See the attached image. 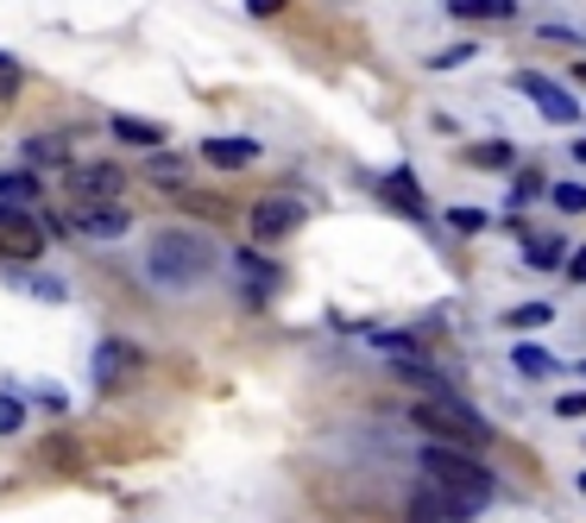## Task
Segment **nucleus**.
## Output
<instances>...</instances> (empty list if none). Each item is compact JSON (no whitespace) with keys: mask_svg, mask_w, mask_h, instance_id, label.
<instances>
[{"mask_svg":"<svg viewBox=\"0 0 586 523\" xmlns=\"http://www.w3.org/2000/svg\"><path fill=\"white\" fill-rule=\"evenodd\" d=\"M20 423H26V403L13 398V391H0V435H13Z\"/></svg>","mask_w":586,"mask_h":523,"instance_id":"4be33fe9","label":"nucleus"},{"mask_svg":"<svg viewBox=\"0 0 586 523\" xmlns=\"http://www.w3.org/2000/svg\"><path fill=\"white\" fill-rule=\"evenodd\" d=\"M567 277H574V284H586V247L567 252Z\"/></svg>","mask_w":586,"mask_h":523,"instance_id":"c85d7f7f","label":"nucleus"},{"mask_svg":"<svg viewBox=\"0 0 586 523\" xmlns=\"http://www.w3.org/2000/svg\"><path fill=\"white\" fill-rule=\"evenodd\" d=\"M215 265H221V252L196 227H164V234L146 240V277L158 291H196Z\"/></svg>","mask_w":586,"mask_h":523,"instance_id":"f257e3e1","label":"nucleus"},{"mask_svg":"<svg viewBox=\"0 0 586 523\" xmlns=\"http://www.w3.org/2000/svg\"><path fill=\"white\" fill-rule=\"evenodd\" d=\"M297 227H303V202H297V196H265V202L253 208V240H258V247L290 240Z\"/></svg>","mask_w":586,"mask_h":523,"instance_id":"423d86ee","label":"nucleus"},{"mask_svg":"<svg viewBox=\"0 0 586 523\" xmlns=\"http://www.w3.org/2000/svg\"><path fill=\"white\" fill-rule=\"evenodd\" d=\"M284 0H246V13H258V20H265V13H278Z\"/></svg>","mask_w":586,"mask_h":523,"instance_id":"2f4dec72","label":"nucleus"},{"mask_svg":"<svg viewBox=\"0 0 586 523\" xmlns=\"http://www.w3.org/2000/svg\"><path fill=\"white\" fill-rule=\"evenodd\" d=\"M555 417H586V391H567V398H555Z\"/></svg>","mask_w":586,"mask_h":523,"instance_id":"a878e982","label":"nucleus"},{"mask_svg":"<svg viewBox=\"0 0 586 523\" xmlns=\"http://www.w3.org/2000/svg\"><path fill=\"white\" fill-rule=\"evenodd\" d=\"M530 196H549V190H542V177H524V183L510 190V202H530Z\"/></svg>","mask_w":586,"mask_h":523,"instance_id":"cd10ccee","label":"nucleus"},{"mask_svg":"<svg viewBox=\"0 0 586 523\" xmlns=\"http://www.w3.org/2000/svg\"><path fill=\"white\" fill-rule=\"evenodd\" d=\"M32 196H38V177H32V171H7V177H0V202H7V208H26Z\"/></svg>","mask_w":586,"mask_h":523,"instance_id":"f3484780","label":"nucleus"},{"mask_svg":"<svg viewBox=\"0 0 586 523\" xmlns=\"http://www.w3.org/2000/svg\"><path fill=\"white\" fill-rule=\"evenodd\" d=\"M467 57H473V45H455V50H441V57H435V70H448V64H467Z\"/></svg>","mask_w":586,"mask_h":523,"instance_id":"c756f323","label":"nucleus"},{"mask_svg":"<svg viewBox=\"0 0 586 523\" xmlns=\"http://www.w3.org/2000/svg\"><path fill=\"white\" fill-rule=\"evenodd\" d=\"M517 89L536 101V114H542V121H555V126H574V121H581V101L567 95L561 82H549V76L524 70V76H517Z\"/></svg>","mask_w":586,"mask_h":523,"instance_id":"39448f33","label":"nucleus"},{"mask_svg":"<svg viewBox=\"0 0 586 523\" xmlns=\"http://www.w3.org/2000/svg\"><path fill=\"white\" fill-rule=\"evenodd\" d=\"M448 227H455V234H480L485 215H480V208H448Z\"/></svg>","mask_w":586,"mask_h":523,"instance_id":"b1692460","label":"nucleus"},{"mask_svg":"<svg viewBox=\"0 0 586 523\" xmlns=\"http://www.w3.org/2000/svg\"><path fill=\"white\" fill-rule=\"evenodd\" d=\"M13 82H20V70H13V57H0V95H13Z\"/></svg>","mask_w":586,"mask_h":523,"instance_id":"7c9ffc66","label":"nucleus"},{"mask_svg":"<svg viewBox=\"0 0 586 523\" xmlns=\"http://www.w3.org/2000/svg\"><path fill=\"white\" fill-rule=\"evenodd\" d=\"M410 423L423 429V435H435L441 448H485V442H492V423H485L473 403H460L448 385H441L435 398L416 403V410H410Z\"/></svg>","mask_w":586,"mask_h":523,"instance_id":"f03ea898","label":"nucleus"},{"mask_svg":"<svg viewBox=\"0 0 586 523\" xmlns=\"http://www.w3.org/2000/svg\"><path fill=\"white\" fill-rule=\"evenodd\" d=\"M510 366H517L524 378H549L555 373V353L536 348V341H517V348H510Z\"/></svg>","mask_w":586,"mask_h":523,"instance_id":"4468645a","label":"nucleus"},{"mask_svg":"<svg viewBox=\"0 0 586 523\" xmlns=\"http://www.w3.org/2000/svg\"><path fill=\"white\" fill-rule=\"evenodd\" d=\"M574 158H586V139H581V146H574Z\"/></svg>","mask_w":586,"mask_h":523,"instance_id":"473e14b6","label":"nucleus"},{"mask_svg":"<svg viewBox=\"0 0 586 523\" xmlns=\"http://www.w3.org/2000/svg\"><path fill=\"white\" fill-rule=\"evenodd\" d=\"M203 158L215 171H246L258 158V139H203Z\"/></svg>","mask_w":586,"mask_h":523,"instance_id":"9b49d317","label":"nucleus"},{"mask_svg":"<svg viewBox=\"0 0 586 523\" xmlns=\"http://www.w3.org/2000/svg\"><path fill=\"white\" fill-rule=\"evenodd\" d=\"M467 158H473V164H485V171H505V164H510V146H505V139H498V146H473Z\"/></svg>","mask_w":586,"mask_h":523,"instance_id":"412c9836","label":"nucleus"},{"mask_svg":"<svg viewBox=\"0 0 586 523\" xmlns=\"http://www.w3.org/2000/svg\"><path fill=\"white\" fill-rule=\"evenodd\" d=\"M384 196L404 202L410 215H429V202H423V190H416V177H410V171H391V177H384Z\"/></svg>","mask_w":586,"mask_h":523,"instance_id":"2eb2a0df","label":"nucleus"},{"mask_svg":"<svg viewBox=\"0 0 586 523\" xmlns=\"http://www.w3.org/2000/svg\"><path fill=\"white\" fill-rule=\"evenodd\" d=\"M555 322V303H517L505 309V328H549Z\"/></svg>","mask_w":586,"mask_h":523,"instance_id":"a211bd4d","label":"nucleus"},{"mask_svg":"<svg viewBox=\"0 0 586 523\" xmlns=\"http://www.w3.org/2000/svg\"><path fill=\"white\" fill-rule=\"evenodd\" d=\"M64 190H77V202H114L127 190V177L114 171V164H70V171H64Z\"/></svg>","mask_w":586,"mask_h":523,"instance_id":"0eeeda50","label":"nucleus"},{"mask_svg":"<svg viewBox=\"0 0 586 523\" xmlns=\"http://www.w3.org/2000/svg\"><path fill=\"white\" fill-rule=\"evenodd\" d=\"M549 202L561 215H586V183H549Z\"/></svg>","mask_w":586,"mask_h":523,"instance_id":"aec40b11","label":"nucleus"},{"mask_svg":"<svg viewBox=\"0 0 586 523\" xmlns=\"http://www.w3.org/2000/svg\"><path fill=\"white\" fill-rule=\"evenodd\" d=\"M107 133H114L120 146H139V151H152V146H164V139H171L158 121H139V114H114V121H107Z\"/></svg>","mask_w":586,"mask_h":523,"instance_id":"1a4fd4ad","label":"nucleus"},{"mask_svg":"<svg viewBox=\"0 0 586 523\" xmlns=\"http://www.w3.org/2000/svg\"><path fill=\"white\" fill-rule=\"evenodd\" d=\"M38 247H45V234H38V221H32L26 208L13 215V208L0 202V252H20V259H38Z\"/></svg>","mask_w":586,"mask_h":523,"instance_id":"6e6552de","label":"nucleus"},{"mask_svg":"<svg viewBox=\"0 0 586 523\" xmlns=\"http://www.w3.org/2000/svg\"><path fill=\"white\" fill-rule=\"evenodd\" d=\"M152 177H158V183H183L189 164H183V158H152Z\"/></svg>","mask_w":586,"mask_h":523,"instance_id":"393cba45","label":"nucleus"},{"mask_svg":"<svg viewBox=\"0 0 586 523\" xmlns=\"http://www.w3.org/2000/svg\"><path fill=\"white\" fill-rule=\"evenodd\" d=\"M455 7V20H510L517 13V0H448Z\"/></svg>","mask_w":586,"mask_h":523,"instance_id":"dca6fc26","label":"nucleus"},{"mask_svg":"<svg viewBox=\"0 0 586 523\" xmlns=\"http://www.w3.org/2000/svg\"><path fill=\"white\" fill-rule=\"evenodd\" d=\"M574 76H581V82H586V64H581V70H574Z\"/></svg>","mask_w":586,"mask_h":523,"instance_id":"72a5a7b5","label":"nucleus"},{"mask_svg":"<svg viewBox=\"0 0 586 523\" xmlns=\"http://www.w3.org/2000/svg\"><path fill=\"white\" fill-rule=\"evenodd\" d=\"M542 38H549V45H581V32H574V25H542Z\"/></svg>","mask_w":586,"mask_h":523,"instance_id":"bb28decb","label":"nucleus"},{"mask_svg":"<svg viewBox=\"0 0 586 523\" xmlns=\"http://www.w3.org/2000/svg\"><path fill=\"white\" fill-rule=\"evenodd\" d=\"M567 252H574V240H567V234H530L524 265H530V272H555V265H567Z\"/></svg>","mask_w":586,"mask_h":523,"instance_id":"9d476101","label":"nucleus"},{"mask_svg":"<svg viewBox=\"0 0 586 523\" xmlns=\"http://www.w3.org/2000/svg\"><path fill=\"white\" fill-rule=\"evenodd\" d=\"M423 479H429L435 492H448V499H473V504H485L492 492H498V479L485 474L473 454H467V448H441V442L423 448Z\"/></svg>","mask_w":586,"mask_h":523,"instance_id":"7ed1b4c3","label":"nucleus"},{"mask_svg":"<svg viewBox=\"0 0 586 523\" xmlns=\"http://www.w3.org/2000/svg\"><path fill=\"white\" fill-rule=\"evenodd\" d=\"M26 151H32V164H64V171H70V146H64L57 133H38Z\"/></svg>","mask_w":586,"mask_h":523,"instance_id":"6ab92c4d","label":"nucleus"},{"mask_svg":"<svg viewBox=\"0 0 586 523\" xmlns=\"http://www.w3.org/2000/svg\"><path fill=\"white\" fill-rule=\"evenodd\" d=\"M133 227L127 202H77L70 215H64V234L70 240H120Z\"/></svg>","mask_w":586,"mask_h":523,"instance_id":"20e7f679","label":"nucleus"},{"mask_svg":"<svg viewBox=\"0 0 586 523\" xmlns=\"http://www.w3.org/2000/svg\"><path fill=\"white\" fill-rule=\"evenodd\" d=\"M20 284H26L32 297H45V303H64V297H70V284H57V277H20Z\"/></svg>","mask_w":586,"mask_h":523,"instance_id":"5701e85b","label":"nucleus"},{"mask_svg":"<svg viewBox=\"0 0 586 523\" xmlns=\"http://www.w3.org/2000/svg\"><path fill=\"white\" fill-rule=\"evenodd\" d=\"M233 277L246 284V297H272V291H278L272 259H258V252H233Z\"/></svg>","mask_w":586,"mask_h":523,"instance_id":"f8f14e48","label":"nucleus"},{"mask_svg":"<svg viewBox=\"0 0 586 523\" xmlns=\"http://www.w3.org/2000/svg\"><path fill=\"white\" fill-rule=\"evenodd\" d=\"M581 492H586V474H581Z\"/></svg>","mask_w":586,"mask_h":523,"instance_id":"f704fd0d","label":"nucleus"},{"mask_svg":"<svg viewBox=\"0 0 586 523\" xmlns=\"http://www.w3.org/2000/svg\"><path fill=\"white\" fill-rule=\"evenodd\" d=\"M127 366H133L127 341H102V348H95V385H102V391H114V378L127 373Z\"/></svg>","mask_w":586,"mask_h":523,"instance_id":"ddd939ff","label":"nucleus"}]
</instances>
